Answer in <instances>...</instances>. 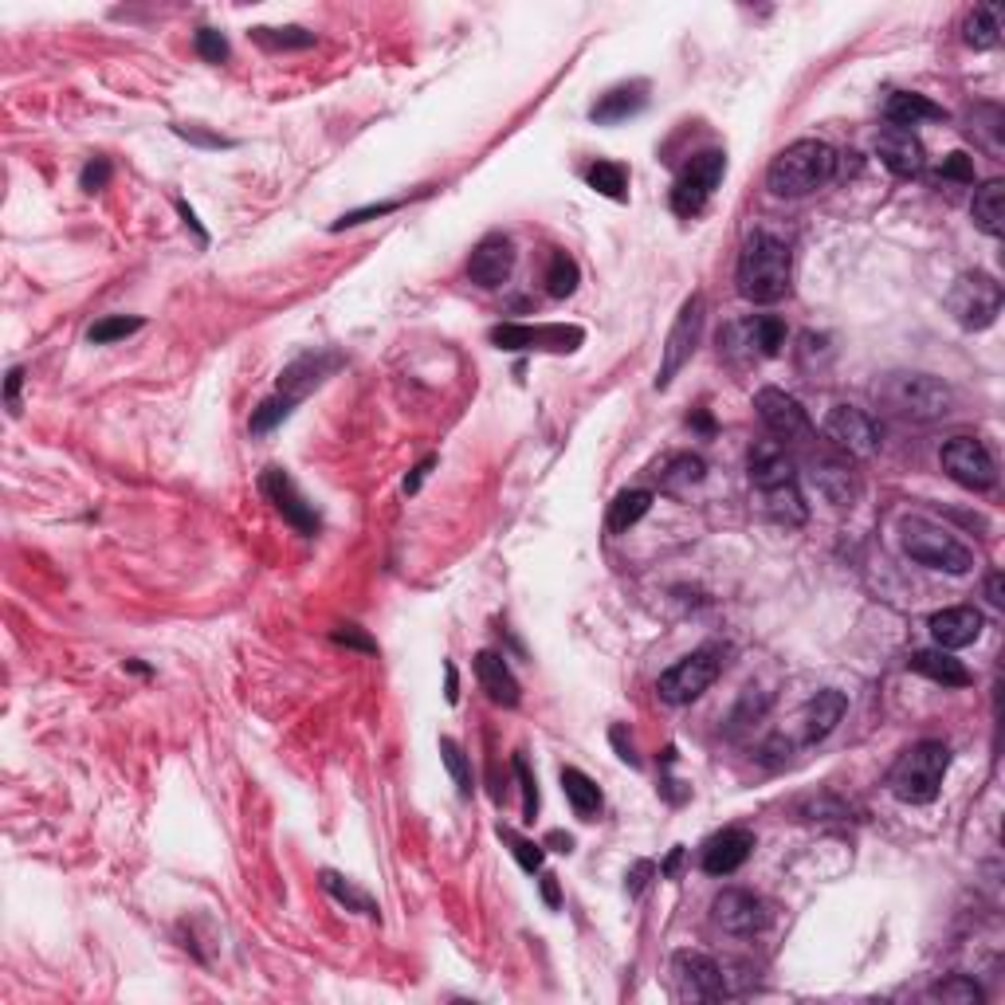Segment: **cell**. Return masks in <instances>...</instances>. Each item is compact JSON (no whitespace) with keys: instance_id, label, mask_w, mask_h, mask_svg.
Here are the masks:
<instances>
[{"instance_id":"6f0895ef","label":"cell","mask_w":1005,"mask_h":1005,"mask_svg":"<svg viewBox=\"0 0 1005 1005\" xmlns=\"http://www.w3.org/2000/svg\"><path fill=\"white\" fill-rule=\"evenodd\" d=\"M986 597H989V605H997V609H1002V605H1005L1002 574H997V570H994V574H989V577H986Z\"/></svg>"},{"instance_id":"52a82bcc","label":"cell","mask_w":1005,"mask_h":1005,"mask_svg":"<svg viewBox=\"0 0 1005 1005\" xmlns=\"http://www.w3.org/2000/svg\"><path fill=\"white\" fill-rule=\"evenodd\" d=\"M946 310L966 330L994 327L997 315H1002V284L986 271H966V276L954 279L951 295H946Z\"/></svg>"},{"instance_id":"277c9868","label":"cell","mask_w":1005,"mask_h":1005,"mask_svg":"<svg viewBox=\"0 0 1005 1005\" xmlns=\"http://www.w3.org/2000/svg\"><path fill=\"white\" fill-rule=\"evenodd\" d=\"M876 401L884 404L888 413L903 417V421H943L954 413V389L943 378H931V373H888L876 381Z\"/></svg>"},{"instance_id":"816d5d0a","label":"cell","mask_w":1005,"mask_h":1005,"mask_svg":"<svg viewBox=\"0 0 1005 1005\" xmlns=\"http://www.w3.org/2000/svg\"><path fill=\"white\" fill-rule=\"evenodd\" d=\"M653 872H656L653 860H636L633 872L625 876V892H628V895H640V892L648 888V876H653Z\"/></svg>"},{"instance_id":"d6a6232c","label":"cell","mask_w":1005,"mask_h":1005,"mask_svg":"<svg viewBox=\"0 0 1005 1005\" xmlns=\"http://www.w3.org/2000/svg\"><path fill=\"white\" fill-rule=\"evenodd\" d=\"M653 511V491L645 488H633V491H621L617 499H613L609 507V531H628V526H636L640 519Z\"/></svg>"},{"instance_id":"e575fe53","label":"cell","mask_w":1005,"mask_h":1005,"mask_svg":"<svg viewBox=\"0 0 1005 1005\" xmlns=\"http://www.w3.org/2000/svg\"><path fill=\"white\" fill-rule=\"evenodd\" d=\"M704 475H707V464L699 460V455L679 452V455H671L668 464H664L660 488L664 491H688V488H696V483H704Z\"/></svg>"},{"instance_id":"30bf717a","label":"cell","mask_w":1005,"mask_h":1005,"mask_svg":"<svg viewBox=\"0 0 1005 1005\" xmlns=\"http://www.w3.org/2000/svg\"><path fill=\"white\" fill-rule=\"evenodd\" d=\"M786 346V322L778 315H750L730 322L727 330H719V353L742 361H762L778 358Z\"/></svg>"},{"instance_id":"7a4b0ae2","label":"cell","mask_w":1005,"mask_h":1005,"mask_svg":"<svg viewBox=\"0 0 1005 1005\" xmlns=\"http://www.w3.org/2000/svg\"><path fill=\"white\" fill-rule=\"evenodd\" d=\"M790 279H793V252L782 236L758 228V233H750L742 240L739 267H735V284H739L742 299L758 302V307L782 302L790 295Z\"/></svg>"},{"instance_id":"d4e9b609","label":"cell","mask_w":1005,"mask_h":1005,"mask_svg":"<svg viewBox=\"0 0 1005 1005\" xmlns=\"http://www.w3.org/2000/svg\"><path fill=\"white\" fill-rule=\"evenodd\" d=\"M844 711H849V699H844V691L837 688H825L817 691L813 699L806 704V711H801V722H806V730H801V742H825L829 735L837 730V722L844 719Z\"/></svg>"},{"instance_id":"db71d44e","label":"cell","mask_w":1005,"mask_h":1005,"mask_svg":"<svg viewBox=\"0 0 1005 1005\" xmlns=\"http://www.w3.org/2000/svg\"><path fill=\"white\" fill-rule=\"evenodd\" d=\"M613 747L621 750V762H628L636 770L640 766V758H636V747H633V739H625V727H613Z\"/></svg>"},{"instance_id":"ab89813d","label":"cell","mask_w":1005,"mask_h":1005,"mask_svg":"<svg viewBox=\"0 0 1005 1005\" xmlns=\"http://www.w3.org/2000/svg\"><path fill=\"white\" fill-rule=\"evenodd\" d=\"M499 841L511 844V857L519 860V868L523 872H542V864H546V849H542L539 841H531V837H519L515 829L499 825Z\"/></svg>"},{"instance_id":"7bdbcfd3","label":"cell","mask_w":1005,"mask_h":1005,"mask_svg":"<svg viewBox=\"0 0 1005 1005\" xmlns=\"http://www.w3.org/2000/svg\"><path fill=\"white\" fill-rule=\"evenodd\" d=\"M295 404H299V401H291V397H284V393L267 397V401L259 404L256 413H252V432H256V437H264V432H271L279 421H287V417H291V409H295Z\"/></svg>"},{"instance_id":"5bb4252c","label":"cell","mask_w":1005,"mask_h":1005,"mask_svg":"<svg viewBox=\"0 0 1005 1005\" xmlns=\"http://www.w3.org/2000/svg\"><path fill=\"white\" fill-rule=\"evenodd\" d=\"M755 409H758V421L770 429V437L778 444H790V440H809L813 437V424H809V413L801 409L798 397H790L786 389H758L755 393Z\"/></svg>"},{"instance_id":"f1b7e54d","label":"cell","mask_w":1005,"mask_h":1005,"mask_svg":"<svg viewBox=\"0 0 1005 1005\" xmlns=\"http://www.w3.org/2000/svg\"><path fill=\"white\" fill-rule=\"evenodd\" d=\"M884 119H888V126L911 130V126H920V122L946 119V111L931 103L927 95H915V91H895V95L884 103Z\"/></svg>"},{"instance_id":"4316f807","label":"cell","mask_w":1005,"mask_h":1005,"mask_svg":"<svg viewBox=\"0 0 1005 1005\" xmlns=\"http://www.w3.org/2000/svg\"><path fill=\"white\" fill-rule=\"evenodd\" d=\"M645 103H648V83L636 79V83H621V86H613V91H605V95L589 106V119L602 122V126H613V122H625V119H633V114H640Z\"/></svg>"},{"instance_id":"ba28073f","label":"cell","mask_w":1005,"mask_h":1005,"mask_svg":"<svg viewBox=\"0 0 1005 1005\" xmlns=\"http://www.w3.org/2000/svg\"><path fill=\"white\" fill-rule=\"evenodd\" d=\"M719 671H722L719 648H699V653H691V656H684V660L671 664V668L656 679V691H660V699L664 704H671V707L696 704V699L711 688L715 679H719Z\"/></svg>"},{"instance_id":"6125c7cd","label":"cell","mask_w":1005,"mask_h":1005,"mask_svg":"<svg viewBox=\"0 0 1005 1005\" xmlns=\"http://www.w3.org/2000/svg\"><path fill=\"white\" fill-rule=\"evenodd\" d=\"M679 860H684V849H671L668 864H664V868H660L664 876H676V872H679Z\"/></svg>"},{"instance_id":"b9f144b4","label":"cell","mask_w":1005,"mask_h":1005,"mask_svg":"<svg viewBox=\"0 0 1005 1005\" xmlns=\"http://www.w3.org/2000/svg\"><path fill=\"white\" fill-rule=\"evenodd\" d=\"M931 997H935V1002L971 1005V1002H982V989L974 986V978H966V974H951V978H943V982L931 986Z\"/></svg>"},{"instance_id":"94428289","label":"cell","mask_w":1005,"mask_h":1005,"mask_svg":"<svg viewBox=\"0 0 1005 1005\" xmlns=\"http://www.w3.org/2000/svg\"><path fill=\"white\" fill-rule=\"evenodd\" d=\"M177 208H181V216H185V224H189V228H197V236H201V240H208V233H205V228H201V224H197V216H193V208H189V205H177Z\"/></svg>"},{"instance_id":"cb8c5ba5","label":"cell","mask_w":1005,"mask_h":1005,"mask_svg":"<svg viewBox=\"0 0 1005 1005\" xmlns=\"http://www.w3.org/2000/svg\"><path fill=\"white\" fill-rule=\"evenodd\" d=\"M935 645L954 653V648H966L974 645L982 636V613L971 609V605H951V609H939L935 617L927 621Z\"/></svg>"},{"instance_id":"680465c9","label":"cell","mask_w":1005,"mask_h":1005,"mask_svg":"<svg viewBox=\"0 0 1005 1005\" xmlns=\"http://www.w3.org/2000/svg\"><path fill=\"white\" fill-rule=\"evenodd\" d=\"M444 676H448V704H460V679H455V664H444Z\"/></svg>"},{"instance_id":"8fae6325","label":"cell","mask_w":1005,"mask_h":1005,"mask_svg":"<svg viewBox=\"0 0 1005 1005\" xmlns=\"http://www.w3.org/2000/svg\"><path fill=\"white\" fill-rule=\"evenodd\" d=\"M821 437L833 452L849 455V460H868L880 452V429L876 421L857 409V404H833L821 421Z\"/></svg>"},{"instance_id":"74e56055","label":"cell","mask_w":1005,"mask_h":1005,"mask_svg":"<svg viewBox=\"0 0 1005 1005\" xmlns=\"http://www.w3.org/2000/svg\"><path fill=\"white\" fill-rule=\"evenodd\" d=\"M252 40L264 43L267 52H295V48H310L315 32H307V28H252Z\"/></svg>"},{"instance_id":"8d00e7d4","label":"cell","mask_w":1005,"mask_h":1005,"mask_svg":"<svg viewBox=\"0 0 1005 1005\" xmlns=\"http://www.w3.org/2000/svg\"><path fill=\"white\" fill-rule=\"evenodd\" d=\"M577 284H582V267H577V259L570 256V252H551V267H546V291H551L554 299H566V295L577 291Z\"/></svg>"},{"instance_id":"bcb514c9","label":"cell","mask_w":1005,"mask_h":1005,"mask_svg":"<svg viewBox=\"0 0 1005 1005\" xmlns=\"http://www.w3.org/2000/svg\"><path fill=\"white\" fill-rule=\"evenodd\" d=\"M228 52H233V48H228V40H224L216 28H201V32H197V55H201V60H205V63H224V60H228Z\"/></svg>"},{"instance_id":"484cf974","label":"cell","mask_w":1005,"mask_h":1005,"mask_svg":"<svg viewBox=\"0 0 1005 1005\" xmlns=\"http://www.w3.org/2000/svg\"><path fill=\"white\" fill-rule=\"evenodd\" d=\"M475 679H480V688L488 691L491 704H499V707H519V699H523L515 671L507 668V660L499 653L475 656Z\"/></svg>"},{"instance_id":"4dcf8cb0","label":"cell","mask_w":1005,"mask_h":1005,"mask_svg":"<svg viewBox=\"0 0 1005 1005\" xmlns=\"http://www.w3.org/2000/svg\"><path fill=\"white\" fill-rule=\"evenodd\" d=\"M562 790H566L570 806H574V813L582 817V821H593V817L602 813V806H605L602 790H597V782H593L589 773L577 770V766H562Z\"/></svg>"},{"instance_id":"3957f363","label":"cell","mask_w":1005,"mask_h":1005,"mask_svg":"<svg viewBox=\"0 0 1005 1005\" xmlns=\"http://www.w3.org/2000/svg\"><path fill=\"white\" fill-rule=\"evenodd\" d=\"M837 173V150L829 142L817 139H801L793 146H786L782 154L773 157L770 170H766V189L773 197L798 201L817 193L821 185H829Z\"/></svg>"},{"instance_id":"be15d7a7","label":"cell","mask_w":1005,"mask_h":1005,"mask_svg":"<svg viewBox=\"0 0 1005 1005\" xmlns=\"http://www.w3.org/2000/svg\"><path fill=\"white\" fill-rule=\"evenodd\" d=\"M691 424H696V429H704V432H711V429H715L711 417H707V413H696V417H691Z\"/></svg>"},{"instance_id":"1f68e13d","label":"cell","mask_w":1005,"mask_h":1005,"mask_svg":"<svg viewBox=\"0 0 1005 1005\" xmlns=\"http://www.w3.org/2000/svg\"><path fill=\"white\" fill-rule=\"evenodd\" d=\"M963 40L971 43L974 52H989V48H997V40H1002V20H997V9L978 4L974 12H966Z\"/></svg>"},{"instance_id":"681fc988","label":"cell","mask_w":1005,"mask_h":1005,"mask_svg":"<svg viewBox=\"0 0 1005 1005\" xmlns=\"http://www.w3.org/2000/svg\"><path fill=\"white\" fill-rule=\"evenodd\" d=\"M335 640H338V645H346V648H361V653H378V640H370V636L361 633L358 625L335 628Z\"/></svg>"},{"instance_id":"f907efd6","label":"cell","mask_w":1005,"mask_h":1005,"mask_svg":"<svg viewBox=\"0 0 1005 1005\" xmlns=\"http://www.w3.org/2000/svg\"><path fill=\"white\" fill-rule=\"evenodd\" d=\"M393 208H401V201H389V205H370V208H358V213H346L342 221H335V233H338V228L366 224V221H373V216H386V213H393Z\"/></svg>"},{"instance_id":"836d02e7","label":"cell","mask_w":1005,"mask_h":1005,"mask_svg":"<svg viewBox=\"0 0 1005 1005\" xmlns=\"http://www.w3.org/2000/svg\"><path fill=\"white\" fill-rule=\"evenodd\" d=\"M585 185L609 201H628V170L621 162H593L585 170Z\"/></svg>"},{"instance_id":"d590c367","label":"cell","mask_w":1005,"mask_h":1005,"mask_svg":"<svg viewBox=\"0 0 1005 1005\" xmlns=\"http://www.w3.org/2000/svg\"><path fill=\"white\" fill-rule=\"evenodd\" d=\"M318 880H322V888H327V892L335 895V900L342 903L346 911H358V915H378V903H373V895H366L358 884H350L346 876H338V872L322 868V872H318Z\"/></svg>"},{"instance_id":"4fadbf2b","label":"cell","mask_w":1005,"mask_h":1005,"mask_svg":"<svg viewBox=\"0 0 1005 1005\" xmlns=\"http://www.w3.org/2000/svg\"><path fill=\"white\" fill-rule=\"evenodd\" d=\"M699 330H704V295H691L684 307H679L676 322L668 330V342H664V358H660V373H656V389H668L676 381V373L684 370L696 353Z\"/></svg>"},{"instance_id":"ee69618b","label":"cell","mask_w":1005,"mask_h":1005,"mask_svg":"<svg viewBox=\"0 0 1005 1005\" xmlns=\"http://www.w3.org/2000/svg\"><path fill=\"white\" fill-rule=\"evenodd\" d=\"M935 177L954 181V185H974V157L963 154V150H954V154H946L943 162H939Z\"/></svg>"},{"instance_id":"f6af8a7d","label":"cell","mask_w":1005,"mask_h":1005,"mask_svg":"<svg viewBox=\"0 0 1005 1005\" xmlns=\"http://www.w3.org/2000/svg\"><path fill=\"white\" fill-rule=\"evenodd\" d=\"M515 773H519V786H523V817L534 821L539 817V782H534V773L523 755H515Z\"/></svg>"},{"instance_id":"2e32d148","label":"cell","mask_w":1005,"mask_h":1005,"mask_svg":"<svg viewBox=\"0 0 1005 1005\" xmlns=\"http://www.w3.org/2000/svg\"><path fill=\"white\" fill-rule=\"evenodd\" d=\"M491 342L499 350H551L574 353L585 342L582 327H526V322H503L491 330Z\"/></svg>"},{"instance_id":"d6986e66","label":"cell","mask_w":1005,"mask_h":1005,"mask_svg":"<svg viewBox=\"0 0 1005 1005\" xmlns=\"http://www.w3.org/2000/svg\"><path fill=\"white\" fill-rule=\"evenodd\" d=\"M511 271H515V244H511V236L491 233L472 248V259H468V279H472L475 287L495 291V287L507 284Z\"/></svg>"},{"instance_id":"f35d334b","label":"cell","mask_w":1005,"mask_h":1005,"mask_svg":"<svg viewBox=\"0 0 1005 1005\" xmlns=\"http://www.w3.org/2000/svg\"><path fill=\"white\" fill-rule=\"evenodd\" d=\"M440 758H444V766H448V773H452L460 798H472L475 782H472V762H468L464 747H460L455 739H440Z\"/></svg>"},{"instance_id":"9f6ffc18","label":"cell","mask_w":1005,"mask_h":1005,"mask_svg":"<svg viewBox=\"0 0 1005 1005\" xmlns=\"http://www.w3.org/2000/svg\"><path fill=\"white\" fill-rule=\"evenodd\" d=\"M542 900H546V907H558V903H562L558 876H551V872H542Z\"/></svg>"},{"instance_id":"9c48e42d","label":"cell","mask_w":1005,"mask_h":1005,"mask_svg":"<svg viewBox=\"0 0 1005 1005\" xmlns=\"http://www.w3.org/2000/svg\"><path fill=\"white\" fill-rule=\"evenodd\" d=\"M722 173H727V154L722 150H704V154L691 157L676 177V185H671V213L684 216V221L704 213L711 193L719 189Z\"/></svg>"},{"instance_id":"60d3db41","label":"cell","mask_w":1005,"mask_h":1005,"mask_svg":"<svg viewBox=\"0 0 1005 1005\" xmlns=\"http://www.w3.org/2000/svg\"><path fill=\"white\" fill-rule=\"evenodd\" d=\"M142 327H146V322H142V318H126V315L99 318L95 327L86 330V342H91V346H111V342H119V338L139 335Z\"/></svg>"},{"instance_id":"e0dca14e","label":"cell","mask_w":1005,"mask_h":1005,"mask_svg":"<svg viewBox=\"0 0 1005 1005\" xmlns=\"http://www.w3.org/2000/svg\"><path fill=\"white\" fill-rule=\"evenodd\" d=\"M809 480H813L817 495L833 507H852L860 499V475L852 472L849 455L841 452H817L809 460Z\"/></svg>"},{"instance_id":"11a10c76","label":"cell","mask_w":1005,"mask_h":1005,"mask_svg":"<svg viewBox=\"0 0 1005 1005\" xmlns=\"http://www.w3.org/2000/svg\"><path fill=\"white\" fill-rule=\"evenodd\" d=\"M432 464H437V455H429V460H421V464L413 468V475L404 480V495H417V491H421V483H424V475L432 472Z\"/></svg>"},{"instance_id":"c3c4849f","label":"cell","mask_w":1005,"mask_h":1005,"mask_svg":"<svg viewBox=\"0 0 1005 1005\" xmlns=\"http://www.w3.org/2000/svg\"><path fill=\"white\" fill-rule=\"evenodd\" d=\"M173 134H177V139H185V142H197V146H208V150H224V146H233V139H221V134H208V130H201V126H173Z\"/></svg>"},{"instance_id":"7c38bea8","label":"cell","mask_w":1005,"mask_h":1005,"mask_svg":"<svg viewBox=\"0 0 1005 1005\" xmlns=\"http://www.w3.org/2000/svg\"><path fill=\"white\" fill-rule=\"evenodd\" d=\"M939 464L966 491H989L997 483L994 455H989V448L978 437H951L939 448Z\"/></svg>"},{"instance_id":"7dc6e473","label":"cell","mask_w":1005,"mask_h":1005,"mask_svg":"<svg viewBox=\"0 0 1005 1005\" xmlns=\"http://www.w3.org/2000/svg\"><path fill=\"white\" fill-rule=\"evenodd\" d=\"M111 162L106 157H95V162H86L83 165V173H79V189L83 193H99V189H106V181H111Z\"/></svg>"},{"instance_id":"f5cc1de1","label":"cell","mask_w":1005,"mask_h":1005,"mask_svg":"<svg viewBox=\"0 0 1005 1005\" xmlns=\"http://www.w3.org/2000/svg\"><path fill=\"white\" fill-rule=\"evenodd\" d=\"M20 386H24V370H9V381H4V404H9V413L17 417L20 413Z\"/></svg>"},{"instance_id":"ac0fdd59","label":"cell","mask_w":1005,"mask_h":1005,"mask_svg":"<svg viewBox=\"0 0 1005 1005\" xmlns=\"http://www.w3.org/2000/svg\"><path fill=\"white\" fill-rule=\"evenodd\" d=\"M671 974H676L679 994L691 997V1002H719V997L727 994V982H722L719 963L704 951H679L676 958H671Z\"/></svg>"},{"instance_id":"91938a15","label":"cell","mask_w":1005,"mask_h":1005,"mask_svg":"<svg viewBox=\"0 0 1005 1005\" xmlns=\"http://www.w3.org/2000/svg\"><path fill=\"white\" fill-rule=\"evenodd\" d=\"M546 844H554V852H574V837L562 833V829H554V833L546 837Z\"/></svg>"},{"instance_id":"7402d4cb","label":"cell","mask_w":1005,"mask_h":1005,"mask_svg":"<svg viewBox=\"0 0 1005 1005\" xmlns=\"http://www.w3.org/2000/svg\"><path fill=\"white\" fill-rule=\"evenodd\" d=\"M876 154H880V162H884V170L895 173V177H920L923 165H927V150H923V142L915 139L911 130H900V126L880 130Z\"/></svg>"},{"instance_id":"5b68a950","label":"cell","mask_w":1005,"mask_h":1005,"mask_svg":"<svg viewBox=\"0 0 1005 1005\" xmlns=\"http://www.w3.org/2000/svg\"><path fill=\"white\" fill-rule=\"evenodd\" d=\"M946 770H951V747L939 739H923L895 758L888 770V790L903 806H931L943 790Z\"/></svg>"},{"instance_id":"44dd1931","label":"cell","mask_w":1005,"mask_h":1005,"mask_svg":"<svg viewBox=\"0 0 1005 1005\" xmlns=\"http://www.w3.org/2000/svg\"><path fill=\"white\" fill-rule=\"evenodd\" d=\"M755 852V833L742 825H727L715 837H707L704 852H699V864H704L707 876H735L742 864Z\"/></svg>"},{"instance_id":"6da1fadb","label":"cell","mask_w":1005,"mask_h":1005,"mask_svg":"<svg viewBox=\"0 0 1005 1005\" xmlns=\"http://www.w3.org/2000/svg\"><path fill=\"white\" fill-rule=\"evenodd\" d=\"M747 472L758 491L762 511L782 526H801L809 519V503L798 488V468L778 440H758L747 452Z\"/></svg>"},{"instance_id":"603a6c76","label":"cell","mask_w":1005,"mask_h":1005,"mask_svg":"<svg viewBox=\"0 0 1005 1005\" xmlns=\"http://www.w3.org/2000/svg\"><path fill=\"white\" fill-rule=\"evenodd\" d=\"M342 366V358L330 350H310L302 353V358H295L291 366H287L284 373H279V393L291 397V401H302V397L310 393V389H318L322 381L330 378V373Z\"/></svg>"},{"instance_id":"ffe728a7","label":"cell","mask_w":1005,"mask_h":1005,"mask_svg":"<svg viewBox=\"0 0 1005 1005\" xmlns=\"http://www.w3.org/2000/svg\"><path fill=\"white\" fill-rule=\"evenodd\" d=\"M259 491L271 499V507H276L279 515H284L299 534H307V539H310V534H318L315 507H310L307 499H302V491L295 488V480L284 472V468H267V472L259 475Z\"/></svg>"},{"instance_id":"8992f818","label":"cell","mask_w":1005,"mask_h":1005,"mask_svg":"<svg viewBox=\"0 0 1005 1005\" xmlns=\"http://www.w3.org/2000/svg\"><path fill=\"white\" fill-rule=\"evenodd\" d=\"M900 546L911 562H920L927 570H943V574H971L974 570L971 546H963L951 531L927 523V519H903Z\"/></svg>"},{"instance_id":"83f0119b","label":"cell","mask_w":1005,"mask_h":1005,"mask_svg":"<svg viewBox=\"0 0 1005 1005\" xmlns=\"http://www.w3.org/2000/svg\"><path fill=\"white\" fill-rule=\"evenodd\" d=\"M907 668L920 671V676H927V679H935V684H943V688H966V684H971L966 664L954 660L946 648H920V653H911Z\"/></svg>"},{"instance_id":"f546056e","label":"cell","mask_w":1005,"mask_h":1005,"mask_svg":"<svg viewBox=\"0 0 1005 1005\" xmlns=\"http://www.w3.org/2000/svg\"><path fill=\"white\" fill-rule=\"evenodd\" d=\"M971 216L974 224H978L982 233L994 236V240H1002L1005 233V181H986L978 193H974V205H971Z\"/></svg>"},{"instance_id":"9a60e30c","label":"cell","mask_w":1005,"mask_h":1005,"mask_svg":"<svg viewBox=\"0 0 1005 1005\" xmlns=\"http://www.w3.org/2000/svg\"><path fill=\"white\" fill-rule=\"evenodd\" d=\"M711 915L727 935H758V931L770 927V907H766L762 895L747 892V888H722L711 903Z\"/></svg>"}]
</instances>
